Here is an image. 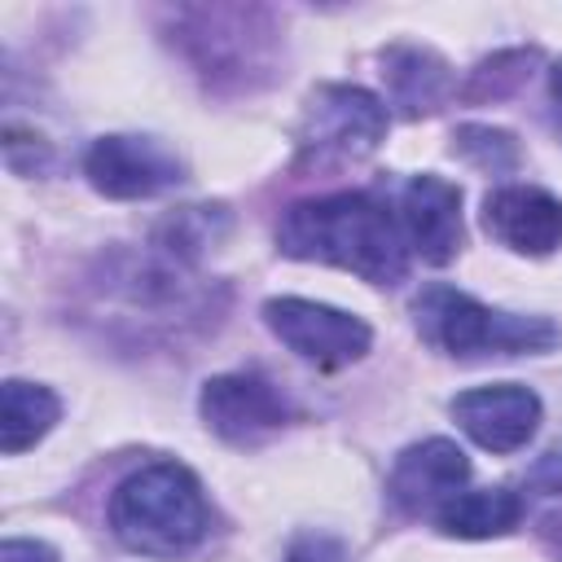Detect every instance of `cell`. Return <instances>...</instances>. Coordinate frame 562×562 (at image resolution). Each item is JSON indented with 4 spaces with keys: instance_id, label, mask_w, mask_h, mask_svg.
Returning <instances> with one entry per match:
<instances>
[{
    "instance_id": "cell-1",
    "label": "cell",
    "mask_w": 562,
    "mask_h": 562,
    "mask_svg": "<svg viewBox=\"0 0 562 562\" xmlns=\"http://www.w3.org/2000/svg\"><path fill=\"white\" fill-rule=\"evenodd\" d=\"M277 250L307 263L356 272L369 285L408 277V237L373 193H325L294 202L277 224Z\"/></svg>"
},
{
    "instance_id": "cell-2",
    "label": "cell",
    "mask_w": 562,
    "mask_h": 562,
    "mask_svg": "<svg viewBox=\"0 0 562 562\" xmlns=\"http://www.w3.org/2000/svg\"><path fill=\"white\" fill-rule=\"evenodd\" d=\"M206 527L211 509L202 483L180 461L140 465L110 496V531L145 558H184L202 544Z\"/></svg>"
},
{
    "instance_id": "cell-3",
    "label": "cell",
    "mask_w": 562,
    "mask_h": 562,
    "mask_svg": "<svg viewBox=\"0 0 562 562\" xmlns=\"http://www.w3.org/2000/svg\"><path fill=\"white\" fill-rule=\"evenodd\" d=\"M97 290L105 294V303L119 312L114 321L140 329L145 334H180L184 325H206L215 321L220 303L211 299L206 285H198L189 277L184 263L167 259V255H119L105 263V277L97 281Z\"/></svg>"
},
{
    "instance_id": "cell-4",
    "label": "cell",
    "mask_w": 562,
    "mask_h": 562,
    "mask_svg": "<svg viewBox=\"0 0 562 562\" xmlns=\"http://www.w3.org/2000/svg\"><path fill=\"white\" fill-rule=\"evenodd\" d=\"M413 321L426 342L448 356H531L558 342V325L544 316H514L479 303L452 285H426L413 299Z\"/></svg>"
},
{
    "instance_id": "cell-5",
    "label": "cell",
    "mask_w": 562,
    "mask_h": 562,
    "mask_svg": "<svg viewBox=\"0 0 562 562\" xmlns=\"http://www.w3.org/2000/svg\"><path fill=\"white\" fill-rule=\"evenodd\" d=\"M386 136V105L356 83H321L299 119L294 145L303 171L351 167L369 158Z\"/></svg>"
},
{
    "instance_id": "cell-6",
    "label": "cell",
    "mask_w": 562,
    "mask_h": 562,
    "mask_svg": "<svg viewBox=\"0 0 562 562\" xmlns=\"http://www.w3.org/2000/svg\"><path fill=\"white\" fill-rule=\"evenodd\" d=\"M263 321L268 329L307 364L316 369H342L351 360H360L373 347V329L329 303H312V299H268L263 303Z\"/></svg>"
},
{
    "instance_id": "cell-7",
    "label": "cell",
    "mask_w": 562,
    "mask_h": 562,
    "mask_svg": "<svg viewBox=\"0 0 562 562\" xmlns=\"http://www.w3.org/2000/svg\"><path fill=\"white\" fill-rule=\"evenodd\" d=\"M198 413L211 435L233 448H259L294 422V404L259 373H220L202 386Z\"/></svg>"
},
{
    "instance_id": "cell-8",
    "label": "cell",
    "mask_w": 562,
    "mask_h": 562,
    "mask_svg": "<svg viewBox=\"0 0 562 562\" xmlns=\"http://www.w3.org/2000/svg\"><path fill=\"white\" fill-rule=\"evenodd\" d=\"M83 176L114 202L154 198L184 180V162L154 136H97L83 154Z\"/></svg>"
},
{
    "instance_id": "cell-9",
    "label": "cell",
    "mask_w": 562,
    "mask_h": 562,
    "mask_svg": "<svg viewBox=\"0 0 562 562\" xmlns=\"http://www.w3.org/2000/svg\"><path fill=\"white\" fill-rule=\"evenodd\" d=\"M180 44L198 75L206 79H250V70H263V44L272 31H250L263 22L259 9H184Z\"/></svg>"
},
{
    "instance_id": "cell-10",
    "label": "cell",
    "mask_w": 562,
    "mask_h": 562,
    "mask_svg": "<svg viewBox=\"0 0 562 562\" xmlns=\"http://www.w3.org/2000/svg\"><path fill=\"white\" fill-rule=\"evenodd\" d=\"M452 422L487 452H518L540 426V395L522 382L470 386L448 404Z\"/></svg>"
},
{
    "instance_id": "cell-11",
    "label": "cell",
    "mask_w": 562,
    "mask_h": 562,
    "mask_svg": "<svg viewBox=\"0 0 562 562\" xmlns=\"http://www.w3.org/2000/svg\"><path fill=\"white\" fill-rule=\"evenodd\" d=\"M483 228L518 255H553L562 246V198L536 184H501L483 198Z\"/></svg>"
},
{
    "instance_id": "cell-12",
    "label": "cell",
    "mask_w": 562,
    "mask_h": 562,
    "mask_svg": "<svg viewBox=\"0 0 562 562\" xmlns=\"http://www.w3.org/2000/svg\"><path fill=\"white\" fill-rule=\"evenodd\" d=\"M400 228L426 263H448L461 250V189L435 171H422L400 193Z\"/></svg>"
},
{
    "instance_id": "cell-13",
    "label": "cell",
    "mask_w": 562,
    "mask_h": 562,
    "mask_svg": "<svg viewBox=\"0 0 562 562\" xmlns=\"http://www.w3.org/2000/svg\"><path fill=\"white\" fill-rule=\"evenodd\" d=\"M465 479L470 461L452 439H422L395 457L386 492L404 514H435L465 487Z\"/></svg>"
},
{
    "instance_id": "cell-14",
    "label": "cell",
    "mask_w": 562,
    "mask_h": 562,
    "mask_svg": "<svg viewBox=\"0 0 562 562\" xmlns=\"http://www.w3.org/2000/svg\"><path fill=\"white\" fill-rule=\"evenodd\" d=\"M382 79L391 92V105H400L408 119H422L439 110V101L452 92L448 61L426 44H391L382 48Z\"/></svg>"
},
{
    "instance_id": "cell-15",
    "label": "cell",
    "mask_w": 562,
    "mask_h": 562,
    "mask_svg": "<svg viewBox=\"0 0 562 562\" xmlns=\"http://www.w3.org/2000/svg\"><path fill=\"white\" fill-rule=\"evenodd\" d=\"M522 518V496L509 487H479V492H457L435 509V527L443 536L461 540H492L514 531Z\"/></svg>"
},
{
    "instance_id": "cell-16",
    "label": "cell",
    "mask_w": 562,
    "mask_h": 562,
    "mask_svg": "<svg viewBox=\"0 0 562 562\" xmlns=\"http://www.w3.org/2000/svg\"><path fill=\"white\" fill-rule=\"evenodd\" d=\"M57 417H61V400L48 386L9 378L0 386V448H4V457L35 448L57 426Z\"/></svg>"
},
{
    "instance_id": "cell-17",
    "label": "cell",
    "mask_w": 562,
    "mask_h": 562,
    "mask_svg": "<svg viewBox=\"0 0 562 562\" xmlns=\"http://www.w3.org/2000/svg\"><path fill=\"white\" fill-rule=\"evenodd\" d=\"M228 228H233V215H228V206H211V202H198V206H180V211H171L158 228H154V250L158 255H167V259H176V263H184V268H193L206 250H215L224 237H228Z\"/></svg>"
},
{
    "instance_id": "cell-18",
    "label": "cell",
    "mask_w": 562,
    "mask_h": 562,
    "mask_svg": "<svg viewBox=\"0 0 562 562\" xmlns=\"http://www.w3.org/2000/svg\"><path fill=\"white\" fill-rule=\"evenodd\" d=\"M540 61V48H505L492 53L487 61H479L470 70V83L461 88L465 101H501L509 92H518L531 79V66Z\"/></svg>"
},
{
    "instance_id": "cell-19",
    "label": "cell",
    "mask_w": 562,
    "mask_h": 562,
    "mask_svg": "<svg viewBox=\"0 0 562 562\" xmlns=\"http://www.w3.org/2000/svg\"><path fill=\"white\" fill-rule=\"evenodd\" d=\"M452 154H461L470 167L487 171V176H505L518 167V140L501 127H487V123H465L452 132Z\"/></svg>"
},
{
    "instance_id": "cell-20",
    "label": "cell",
    "mask_w": 562,
    "mask_h": 562,
    "mask_svg": "<svg viewBox=\"0 0 562 562\" xmlns=\"http://www.w3.org/2000/svg\"><path fill=\"white\" fill-rule=\"evenodd\" d=\"M281 562H347V549L334 540V536H321V531H303L290 540L285 558Z\"/></svg>"
},
{
    "instance_id": "cell-21",
    "label": "cell",
    "mask_w": 562,
    "mask_h": 562,
    "mask_svg": "<svg viewBox=\"0 0 562 562\" xmlns=\"http://www.w3.org/2000/svg\"><path fill=\"white\" fill-rule=\"evenodd\" d=\"M527 487L544 492V496H558L562 492V439L553 448H544L531 465H527Z\"/></svg>"
},
{
    "instance_id": "cell-22",
    "label": "cell",
    "mask_w": 562,
    "mask_h": 562,
    "mask_svg": "<svg viewBox=\"0 0 562 562\" xmlns=\"http://www.w3.org/2000/svg\"><path fill=\"white\" fill-rule=\"evenodd\" d=\"M0 562H61L53 544L44 540H22V536H9L0 544Z\"/></svg>"
},
{
    "instance_id": "cell-23",
    "label": "cell",
    "mask_w": 562,
    "mask_h": 562,
    "mask_svg": "<svg viewBox=\"0 0 562 562\" xmlns=\"http://www.w3.org/2000/svg\"><path fill=\"white\" fill-rule=\"evenodd\" d=\"M549 92H553V101H558V110H562V61L549 70Z\"/></svg>"
}]
</instances>
